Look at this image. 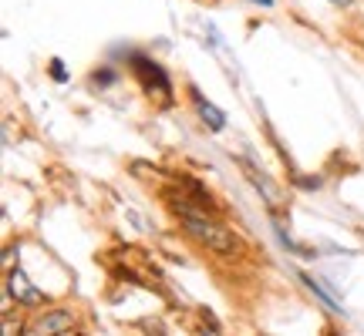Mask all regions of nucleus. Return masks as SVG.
Returning a JSON list of instances; mask_svg holds the SVG:
<instances>
[{
	"label": "nucleus",
	"instance_id": "obj_1",
	"mask_svg": "<svg viewBox=\"0 0 364 336\" xmlns=\"http://www.w3.org/2000/svg\"><path fill=\"white\" fill-rule=\"evenodd\" d=\"M176 215H179L182 233L189 235L196 246L209 249V252H216V256H240V252H243V242L236 239V233H230V229L220 225L216 219H209L206 212H196V208H189V206H179Z\"/></svg>",
	"mask_w": 364,
	"mask_h": 336
},
{
	"label": "nucleus",
	"instance_id": "obj_2",
	"mask_svg": "<svg viewBox=\"0 0 364 336\" xmlns=\"http://www.w3.org/2000/svg\"><path fill=\"white\" fill-rule=\"evenodd\" d=\"M71 326H75V313L71 310H48L27 323V333L54 336V333H71Z\"/></svg>",
	"mask_w": 364,
	"mask_h": 336
},
{
	"label": "nucleus",
	"instance_id": "obj_3",
	"mask_svg": "<svg viewBox=\"0 0 364 336\" xmlns=\"http://www.w3.org/2000/svg\"><path fill=\"white\" fill-rule=\"evenodd\" d=\"M7 293H11V296L17 299L21 306H27V310H41V306L48 303V299H44V293H41L38 286L31 283V279H27L21 269L11 272V279H7Z\"/></svg>",
	"mask_w": 364,
	"mask_h": 336
},
{
	"label": "nucleus",
	"instance_id": "obj_4",
	"mask_svg": "<svg viewBox=\"0 0 364 336\" xmlns=\"http://www.w3.org/2000/svg\"><path fill=\"white\" fill-rule=\"evenodd\" d=\"M243 168H247V179L263 192V202H267V208H270V212H280V208H284V195H280V189H277V185H273V181L263 175V172H257L253 165H243Z\"/></svg>",
	"mask_w": 364,
	"mask_h": 336
},
{
	"label": "nucleus",
	"instance_id": "obj_5",
	"mask_svg": "<svg viewBox=\"0 0 364 336\" xmlns=\"http://www.w3.org/2000/svg\"><path fill=\"white\" fill-rule=\"evenodd\" d=\"M193 98H196V104H199V118H203V121H206V125H209V128H213V131H220L223 125H226V121H223V115H220V111H216V108H213V104H209V101H203L199 94H193Z\"/></svg>",
	"mask_w": 364,
	"mask_h": 336
},
{
	"label": "nucleus",
	"instance_id": "obj_6",
	"mask_svg": "<svg viewBox=\"0 0 364 336\" xmlns=\"http://www.w3.org/2000/svg\"><path fill=\"white\" fill-rule=\"evenodd\" d=\"M51 74H54V78H58V81H65V71H61V61H51Z\"/></svg>",
	"mask_w": 364,
	"mask_h": 336
},
{
	"label": "nucleus",
	"instance_id": "obj_7",
	"mask_svg": "<svg viewBox=\"0 0 364 336\" xmlns=\"http://www.w3.org/2000/svg\"><path fill=\"white\" fill-rule=\"evenodd\" d=\"M327 4H334V7H351V0H327Z\"/></svg>",
	"mask_w": 364,
	"mask_h": 336
},
{
	"label": "nucleus",
	"instance_id": "obj_8",
	"mask_svg": "<svg viewBox=\"0 0 364 336\" xmlns=\"http://www.w3.org/2000/svg\"><path fill=\"white\" fill-rule=\"evenodd\" d=\"M253 4H263V7H273V0H253Z\"/></svg>",
	"mask_w": 364,
	"mask_h": 336
}]
</instances>
